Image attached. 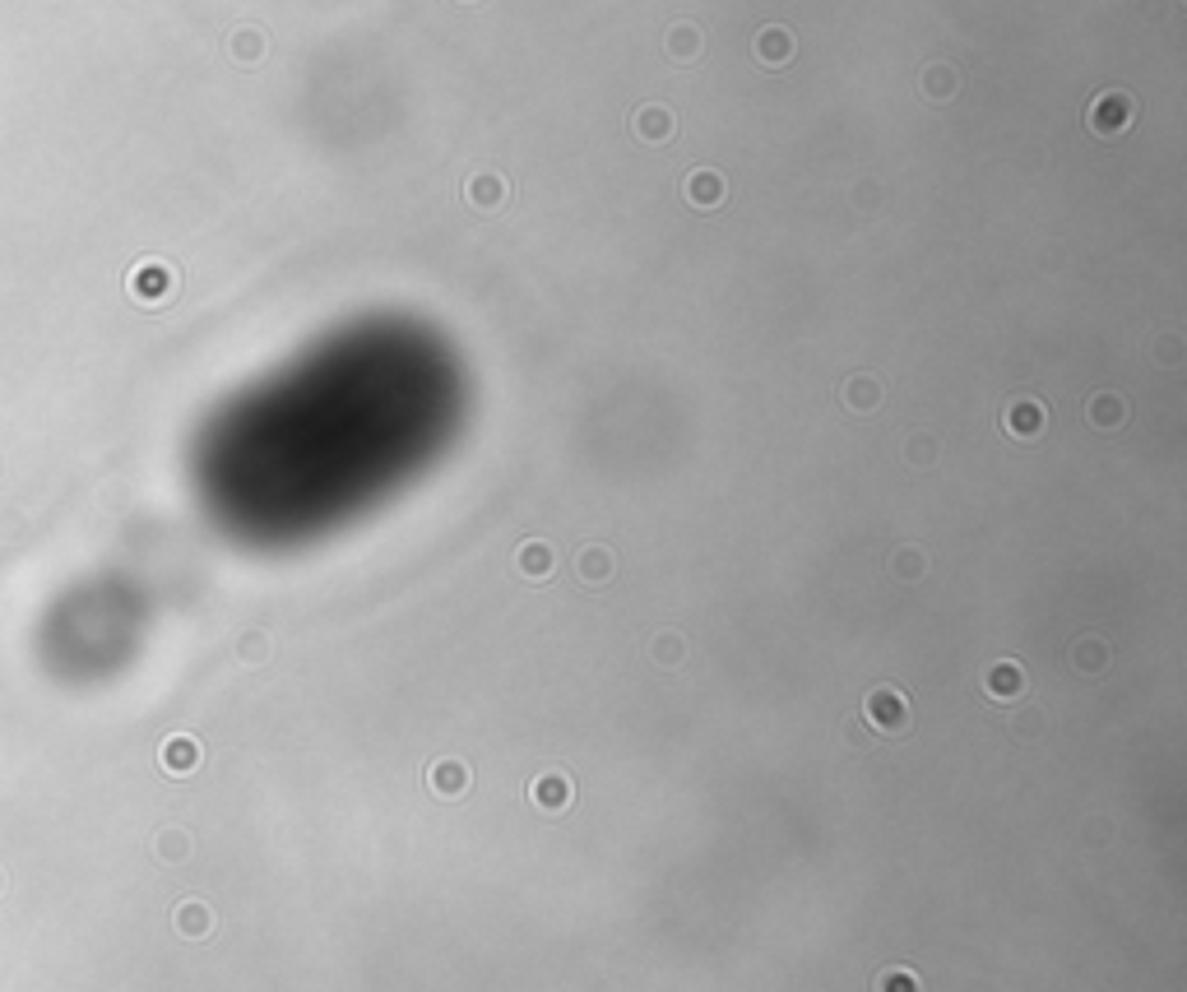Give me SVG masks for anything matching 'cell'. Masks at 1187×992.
I'll return each instance as SVG.
<instances>
[{
	"label": "cell",
	"mask_w": 1187,
	"mask_h": 992,
	"mask_svg": "<svg viewBox=\"0 0 1187 992\" xmlns=\"http://www.w3.org/2000/svg\"><path fill=\"white\" fill-rule=\"evenodd\" d=\"M983 687H988V696H993V700H1016L1025 691L1021 663H1011V659L993 663V668H988V677H983Z\"/></svg>",
	"instance_id": "cell-10"
},
{
	"label": "cell",
	"mask_w": 1187,
	"mask_h": 992,
	"mask_svg": "<svg viewBox=\"0 0 1187 992\" xmlns=\"http://www.w3.org/2000/svg\"><path fill=\"white\" fill-rule=\"evenodd\" d=\"M844 404L854 408V413H872V408L881 404V385L872 381V376H849V381H844Z\"/></svg>",
	"instance_id": "cell-15"
},
{
	"label": "cell",
	"mask_w": 1187,
	"mask_h": 992,
	"mask_svg": "<svg viewBox=\"0 0 1187 992\" xmlns=\"http://www.w3.org/2000/svg\"><path fill=\"white\" fill-rule=\"evenodd\" d=\"M701 42L705 38H701V28H696V24H673V28H668V38H664V47H668V56H673V61L687 65V61H696V56H701Z\"/></svg>",
	"instance_id": "cell-14"
},
{
	"label": "cell",
	"mask_w": 1187,
	"mask_h": 992,
	"mask_svg": "<svg viewBox=\"0 0 1187 992\" xmlns=\"http://www.w3.org/2000/svg\"><path fill=\"white\" fill-rule=\"evenodd\" d=\"M724 195H728V186H724V177H719L715 167H696V172L687 177V200L696 204V209H719Z\"/></svg>",
	"instance_id": "cell-8"
},
{
	"label": "cell",
	"mask_w": 1187,
	"mask_h": 992,
	"mask_svg": "<svg viewBox=\"0 0 1187 992\" xmlns=\"http://www.w3.org/2000/svg\"><path fill=\"white\" fill-rule=\"evenodd\" d=\"M923 98L928 102H951L956 98V89H960V75H956V65H946V61H937V65H928L923 70Z\"/></svg>",
	"instance_id": "cell-12"
},
{
	"label": "cell",
	"mask_w": 1187,
	"mask_h": 992,
	"mask_svg": "<svg viewBox=\"0 0 1187 992\" xmlns=\"http://www.w3.org/2000/svg\"><path fill=\"white\" fill-rule=\"evenodd\" d=\"M1178 348H1183V344H1178L1174 334H1164V339H1160V362H1164V367H1178V362H1183V353H1178Z\"/></svg>",
	"instance_id": "cell-22"
},
{
	"label": "cell",
	"mask_w": 1187,
	"mask_h": 992,
	"mask_svg": "<svg viewBox=\"0 0 1187 992\" xmlns=\"http://www.w3.org/2000/svg\"><path fill=\"white\" fill-rule=\"evenodd\" d=\"M895 571L905 575V580H914V575L923 571V557L914 552V547H900V552H895Z\"/></svg>",
	"instance_id": "cell-20"
},
{
	"label": "cell",
	"mask_w": 1187,
	"mask_h": 992,
	"mask_svg": "<svg viewBox=\"0 0 1187 992\" xmlns=\"http://www.w3.org/2000/svg\"><path fill=\"white\" fill-rule=\"evenodd\" d=\"M427 784H432L436 798H460V793L469 789V765L464 761H436L432 775H427Z\"/></svg>",
	"instance_id": "cell-11"
},
{
	"label": "cell",
	"mask_w": 1187,
	"mask_h": 992,
	"mask_svg": "<svg viewBox=\"0 0 1187 992\" xmlns=\"http://www.w3.org/2000/svg\"><path fill=\"white\" fill-rule=\"evenodd\" d=\"M464 195H469L473 209H483V214H497L501 204H506V195H511V186H506V177H501V172H478V177H469Z\"/></svg>",
	"instance_id": "cell-5"
},
{
	"label": "cell",
	"mask_w": 1187,
	"mask_h": 992,
	"mask_svg": "<svg viewBox=\"0 0 1187 992\" xmlns=\"http://www.w3.org/2000/svg\"><path fill=\"white\" fill-rule=\"evenodd\" d=\"M515 566H520L524 580H548L552 566H557V552H552L548 543H538V538H534V543H524V547H520Z\"/></svg>",
	"instance_id": "cell-13"
},
{
	"label": "cell",
	"mask_w": 1187,
	"mask_h": 992,
	"mask_svg": "<svg viewBox=\"0 0 1187 992\" xmlns=\"http://www.w3.org/2000/svg\"><path fill=\"white\" fill-rule=\"evenodd\" d=\"M1072 663H1081L1085 673H1099V668H1104V645H1099V640H1081V645L1072 649Z\"/></svg>",
	"instance_id": "cell-18"
},
{
	"label": "cell",
	"mask_w": 1187,
	"mask_h": 992,
	"mask_svg": "<svg viewBox=\"0 0 1187 992\" xmlns=\"http://www.w3.org/2000/svg\"><path fill=\"white\" fill-rule=\"evenodd\" d=\"M1002 427H1007L1011 436H1021V441H1034V436H1044L1048 413H1044L1039 399L1016 395V399H1007V408H1002Z\"/></svg>",
	"instance_id": "cell-3"
},
{
	"label": "cell",
	"mask_w": 1187,
	"mask_h": 992,
	"mask_svg": "<svg viewBox=\"0 0 1187 992\" xmlns=\"http://www.w3.org/2000/svg\"><path fill=\"white\" fill-rule=\"evenodd\" d=\"M654 659H659V663H677V659H682V640H677V636H659V640H654Z\"/></svg>",
	"instance_id": "cell-21"
},
{
	"label": "cell",
	"mask_w": 1187,
	"mask_h": 992,
	"mask_svg": "<svg viewBox=\"0 0 1187 992\" xmlns=\"http://www.w3.org/2000/svg\"><path fill=\"white\" fill-rule=\"evenodd\" d=\"M756 61L770 65V70L789 65L793 61V33L789 28H779V24L761 28V33H756Z\"/></svg>",
	"instance_id": "cell-7"
},
{
	"label": "cell",
	"mask_w": 1187,
	"mask_h": 992,
	"mask_svg": "<svg viewBox=\"0 0 1187 992\" xmlns=\"http://www.w3.org/2000/svg\"><path fill=\"white\" fill-rule=\"evenodd\" d=\"M631 130H636L645 144H668L673 140V112L668 107H659V102H645V107H636V116H631Z\"/></svg>",
	"instance_id": "cell-4"
},
{
	"label": "cell",
	"mask_w": 1187,
	"mask_h": 992,
	"mask_svg": "<svg viewBox=\"0 0 1187 992\" xmlns=\"http://www.w3.org/2000/svg\"><path fill=\"white\" fill-rule=\"evenodd\" d=\"M571 779L562 775V770H552V775H538L534 779V789H529V798L543 807V812H566L571 807Z\"/></svg>",
	"instance_id": "cell-9"
},
{
	"label": "cell",
	"mask_w": 1187,
	"mask_h": 992,
	"mask_svg": "<svg viewBox=\"0 0 1187 992\" xmlns=\"http://www.w3.org/2000/svg\"><path fill=\"white\" fill-rule=\"evenodd\" d=\"M863 719H868L877 733H905L909 728V700L895 687H877L863 700Z\"/></svg>",
	"instance_id": "cell-2"
},
{
	"label": "cell",
	"mask_w": 1187,
	"mask_h": 992,
	"mask_svg": "<svg viewBox=\"0 0 1187 992\" xmlns=\"http://www.w3.org/2000/svg\"><path fill=\"white\" fill-rule=\"evenodd\" d=\"M1136 121V98L1123 89H1104L1095 102H1090V112H1085V126L1095 130L1099 140H1113V135H1127Z\"/></svg>",
	"instance_id": "cell-1"
},
{
	"label": "cell",
	"mask_w": 1187,
	"mask_h": 992,
	"mask_svg": "<svg viewBox=\"0 0 1187 992\" xmlns=\"http://www.w3.org/2000/svg\"><path fill=\"white\" fill-rule=\"evenodd\" d=\"M881 992H919V983L905 969H891V974H881Z\"/></svg>",
	"instance_id": "cell-19"
},
{
	"label": "cell",
	"mask_w": 1187,
	"mask_h": 992,
	"mask_svg": "<svg viewBox=\"0 0 1187 992\" xmlns=\"http://www.w3.org/2000/svg\"><path fill=\"white\" fill-rule=\"evenodd\" d=\"M1085 418H1090V427H1099V432H1118L1127 422V399L1113 395V390H1095L1090 404H1085Z\"/></svg>",
	"instance_id": "cell-6"
},
{
	"label": "cell",
	"mask_w": 1187,
	"mask_h": 992,
	"mask_svg": "<svg viewBox=\"0 0 1187 992\" xmlns=\"http://www.w3.org/2000/svg\"><path fill=\"white\" fill-rule=\"evenodd\" d=\"M167 761L177 765H195V742H172V751H167Z\"/></svg>",
	"instance_id": "cell-23"
},
{
	"label": "cell",
	"mask_w": 1187,
	"mask_h": 992,
	"mask_svg": "<svg viewBox=\"0 0 1187 992\" xmlns=\"http://www.w3.org/2000/svg\"><path fill=\"white\" fill-rule=\"evenodd\" d=\"M232 56H237V61H260V56H265V38H260L256 28L232 33Z\"/></svg>",
	"instance_id": "cell-17"
},
{
	"label": "cell",
	"mask_w": 1187,
	"mask_h": 992,
	"mask_svg": "<svg viewBox=\"0 0 1187 992\" xmlns=\"http://www.w3.org/2000/svg\"><path fill=\"white\" fill-rule=\"evenodd\" d=\"M580 575H585L589 585H603V580L613 575V552H608V547H585V552H580Z\"/></svg>",
	"instance_id": "cell-16"
}]
</instances>
